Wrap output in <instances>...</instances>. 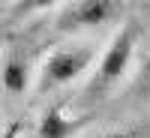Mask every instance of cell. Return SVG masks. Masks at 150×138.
Masks as SVG:
<instances>
[{
    "instance_id": "obj_10",
    "label": "cell",
    "mask_w": 150,
    "mask_h": 138,
    "mask_svg": "<svg viewBox=\"0 0 150 138\" xmlns=\"http://www.w3.org/2000/svg\"><path fill=\"white\" fill-rule=\"evenodd\" d=\"M141 15L150 21V0H144V3H141Z\"/></svg>"
},
{
    "instance_id": "obj_7",
    "label": "cell",
    "mask_w": 150,
    "mask_h": 138,
    "mask_svg": "<svg viewBox=\"0 0 150 138\" xmlns=\"http://www.w3.org/2000/svg\"><path fill=\"white\" fill-rule=\"evenodd\" d=\"M90 138H150V117L129 120V123H120V126L102 129V132H96Z\"/></svg>"
},
{
    "instance_id": "obj_9",
    "label": "cell",
    "mask_w": 150,
    "mask_h": 138,
    "mask_svg": "<svg viewBox=\"0 0 150 138\" xmlns=\"http://www.w3.org/2000/svg\"><path fill=\"white\" fill-rule=\"evenodd\" d=\"M3 138H24V120H12L3 129Z\"/></svg>"
},
{
    "instance_id": "obj_3",
    "label": "cell",
    "mask_w": 150,
    "mask_h": 138,
    "mask_svg": "<svg viewBox=\"0 0 150 138\" xmlns=\"http://www.w3.org/2000/svg\"><path fill=\"white\" fill-rule=\"evenodd\" d=\"M126 15L123 0H72L57 12L54 27L63 36H81V33H99L108 27H117Z\"/></svg>"
},
{
    "instance_id": "obj_8",
    "label": "cell",
    "mask_w": 150,
    "mask_h": 138,
    "mask_svg": "<svg viewBox=\"0 0 150 138\" xmlns=\"http://www.w3.org/2000/svg\"><path fill=\"white\" fill-rule=\"evenodd\" d=\"M135 93L150 99V54L141 60V66H138V75H135Z\"/></svg>"
},
{
    "instance_id": "obj_1",
    "label": "cell",
    "mask_w": 150,
    "mask_h": 138,
    "mask_svg": "<svg viewBox=\"0 0 150 138\" xmlns=\"http://www.w3.org/2000/svg\"><path fill=\"white\" fill-rule=\"evenodd\" d=\"M144 42V30L135 21H126L123 27L114 30V36L108 39L105 51L99 54L93 72L87 75V81L81 87V102L96 105L111 99L120 87H126V81L135 72V60H138V45Z\"/></svg>"
},
{
    "instance_id": "obj_11",
    "label": "cell",
    "mask_w": 150,
    "mask_h": 138,
    "mask_svg": "<svg viewBox=\"0 0 150 138\" xmlns=\"http://www.w3.org/2000/svg\"><path fill=\"white\" fill-rule=\"evenodd\" d=\"M144 48H147V54H150V33L144 36Z\"/></svg>"
},
{
    "instance_id": "obj_2",
    "label": "cell",
    "mask_w": 150,
    "mask_h": 138,
    "mask_svg": "<svg viewBox=\"0 0 150 138\" xmlns=\"http://www.w3.org/2000/svg\"><path fill=\"white\" fill-rule=\"evenodd\" d=\"M99 60V51L93 42H84V39H72L69 42H60L54 45L51 51L42 57V63L36 66V87L33 93L36 96H48L54 90H63L69 84H78L87 81V75L93 72Z\"/></svg>"
},
{
    "instance_id": "obj_6",
    "label": "cell",
    "mask_w": 150,
    "mask_h": 138,
    "mask_svg": "<svg viewBox=\"0 0 150 138\" xmlns=\"http://www.w3.org/2000/svg\"><path fill=\"white\" fill-rule=\"evenodd\" d=\"M63 0H9L6 3V21L15 24V21H27L33 15H42V12H51L57 9Z\"/></svg>"
},
{
    "instance_id": "obj_5",
    "label": "cell",
    "mask_w": 150,
    "mask_h": 138,
    "mask_svg": "<svg viewBox=\"0 0 150 138\" xmlns=\"http://www.w3.org/2000/svg\"><path fill=\"white\" fill-rule=\"evenodd\" d=\"M33 87H36V66L18 48H9L6 60H3V90H6V96L18 99L24 93H30Z\"/></svg>"
},
{
    "instance_id": "obj_4",
    "label": "cell",
    "mask_w": 150,
    "mask_h": 138,
    "mask_svg": "<svg viewBox=\"0 0 150 138\" xmlns=\"http://www.w3.org/2000/svg\"><path fill=\"white\" fill-rule=\"evenodd\" d=\"M93 120V111H72L69 102H54L39 114L33 138H84Z\"/></svg>"
}]
</instances>
